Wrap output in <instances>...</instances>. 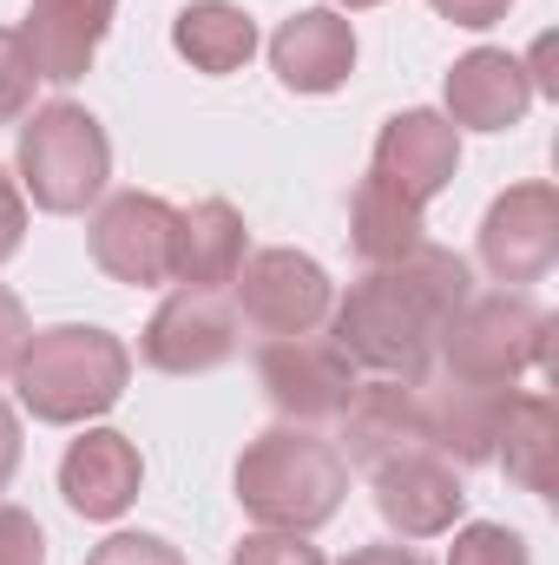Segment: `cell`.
<instances>
[{"label": "cell", "instance_id": "6da1fadb", "mask_svg": "<svg viewBox=\"0 0 559 565\" xmlns=\"http://www.w3.org/2000/svg\"><path fill=\"white\" fill-rule=\"evenodd\" d=\"M474 296L467 277V257L441 250V244H415L409 257L369 270L362 282H349V296L329 309L336 316V349L369 369V375H389V382H428L434 369V349H441V329L447 316Z\"/></svg>", "mask_w": 559, "mask_h": 565}, {"label": "cell", "instance_id": "7a4b0ae2", "mask_svg": "<svg viewBox=\"0 0 559 565\" xmlns=\"http://www.w3.org/2000/svg\"><path fill=\"white\" fill-rule=\"evenodd\" d=\"M133 382V349L99 329V322H53L33 329L20 362H13V388L20 408L46 427H80L106 415Z\"/></svg>", "mask_w": 559, "mask_h": 565}, {"label": "cell", "instance_id": "3957f363", "mask_svg": "<svg viewBox=\"0 0 559 565\" xmlns=\"http://www.w3.org/2000/svg\"><path fill=\"white\" fill-rule=\"evenodd\" d=\"M342 493H349V460L316 427H264L238 460V507L277 533L329 526L342 513Z\"/></svg>", "mask_w": 559, "mask_h": 565}, {"label": "cell", "instance_id": "277c9868", "mask_svg": "<svg viewBox=\"0 0 559 565\" xmlns=\"http://www.w3.org/2000/svg\"><path fill=\"white\" fill-rule=\"evenodd\" d=\"M13 171H20V191L53 211V217H80L86 204H99L106 178H113V139L106 126L73 106V99H53V106H33L20 145H13Z\"/></svg>", "mask_w": 559, "mask_h": 565}, {"label": "cell", "instance_id": "5b68a950", "mask_svg": "<svg viewBox=\"0 0 559 565\" xmlns=\"http://www.w3.org/2000/svg\"><path fill=\"white\" fill-rule=\"evenodd\" d=\"M553 342V316L520 296V289H494V296H467L447 329H441V362L454 382H487V388H514L527 369L547 362Z\"/></svg>", "mask_w": 559, "mask_h": 565}, {"label": "cell", "instance_id": "8992f818", "mask_svg": "<svg viewBox=\"0 0 559 565\" xmlns=\"http://www.w3.org/2000/svg\"><path fill=\"white\" fill-rule=\"evenodd\" d=\"M238 335L244 322L224 289H171L139 329V362L158 375H211L238 355Z\"/></svg>", "mask_w": 559, "mask_h": 565}, {"label": "cell", "instance_id": "52a82bcc", "mask_svg": "<svg viewBox=\"0 0 559 565\" xmlns=\"http://www.w3.org/2000/svg\"><path fill=\"white\" fill-rule=\"evenodd\" d=\"M257 388L271 395L283 422L296 427H316V422H336L356 395V362L323 342V335H271L257 349Z\"/></svg>", "mask_w": 559, "mask_h": 565}, {"label": "cell", "instance_id": "ba28073f", "mask_svg": "<svg viewBox=\"0 0 559 565\" xmlns=\"http://www.w3.org/2000/svg\"><path fill=\"white\" fill-rule=\"evenodd\" d=\"M336 309V282L303 250H251L238 270V322L264 335H316Z\"/></svg>", "mask_w": 559, "mask_h": 565}, {"label": "cell", "instance_id": "9c48e42d", "mask_svg": "<svg viewBox=\"0 0 559 565\" xmlns=\"http://www.w3.org/2000/svg\"><path fill=\"white\" fill-rule=\"evenodd\" d=\"M86 244H93V264L113 282H171V250H178V211L151 191H113L93 224H86Z\"/></svg>", "mask_w": 559, "mask_h": 565}, {"label": "cell", "instance_id": "30bf717a", "mask_svg": "<svg viewBox=\"0 0 559 565\" xmlns=\"http://www.w3.org/2000/svg\"><path fill=\"white\" fill-rule=\"evenodd\" d=\"M474 250L494 282H540L559 264V191L553 184H507L487 204Z\"/></svg>", "mask_w": 559, "mask_h": 565}, {"label": "cell", "instance_id": "8fae6325", "mask_svg": "<svg viewBox=\"0 0 559 565\" xmlns=\"http://www.w3.org/2000/svg\"><path fill=\"white\" fill-rule=\"evenodd\" d=\"M376 473V513L402 533V540H441L454 533V520L467 513V487H461V467H447L441 454L428 447H409Z\"/></svg>", "mask_w": 559, "mask_h": 565}, {"label": "cell", "instance_id": "7c38bea8", "mask_svg": "<svg viewBox=\"0 0 559 565\" xmlns=\"http://www.w3.org/2000/svg\"><path fill=\"white\" fill-rule=\"evenodd\" d=\"M369 171L382 184H395L409 204L428 211V198H441L461 171V126H447V113H428V106H409L395 113L382 132H376V158Z\"/></svg>", "mask_w": 559, "mask_h": 565}, {"label": "cell", "instance_id": "4fadbf2b", "mask_svg": "<svg viewBox=\"0 0 559 565\" xmlns=\"http://www.w3.org/2000/svg\"><path fill=\"white\" fill-rule=\"evenodd\" d=\"M534 106V73L507 46H474L447 66V126L467 132H507Z\"/></svg>", "mask_w": 559, "mask_h": 565}, {"label": "cell", "instance_id": "5bb4252c", "mask_svg": "<svg viewBox=\"0 0 559 565\" xmlns=\"http://www.w3.org/2000/svg\"><path fill=\"white\" fill-rule=\"evenodd\" d=\"M139 480L145 460L133 434H119V427H86L60 460V493L80 520H119L139 500Z\"/></svg>", "mask_w": 559, "mask_h": 565}, {"label": "cell", "instance_id": "9a60e30c", "mask_svg": "<svg viewBox=\"0 0 559 565\" xmlns=\"http://www.w3.org/2000/svg\"><path fill=\"white\" fill-rule=\"evenodd\" d=\"M507 395H514V388L454 382V375H447L441 388H421V447L441 454L447 467H481V460H494Z\"/></svg>", "mask_w": 559, "mask_h": 565}, {"label": "cell", "instance_id": "2e32d148", "mask_svg": "<svg viewBox=\"0 0 559 565\" xmlns=\"http://www.w3.org/2000/svg\"><path fill=\"white\" fill-rule=\"evenodd\" d=\"M271 66L289 93H336L356 73V26L336 7H303L271 33Z\"/></svg>", "mask_w": 559, "mask_h": 565}, {"label": "cell", "instance_id": "e0dca14e", "mask_svg": "<svg viewBox=\"0 0 559 565\" xmlns=\"http://www.w3.org/2000/svg\"><path fill=\"white\" fill-rule=\"evenodd\" d=\"M113 13H119V0H27L20 40L33 53V73L53 79V86L86 79V66H93V53L106 40Z\"/></svg>", "mask_w": 559, "mask_h": 565}, {"label": "cell", "instance_id": "ac0fdd59", "mask_svg": "<svg viewBox=\"0 0 559 565\" xmlns=\"http://www.w3.org/2000/svg\"><path fill=\"white\" fill-rule=\"evenodd\" d=\"M336 422H342V460L349 467H382V460L421 447V382H389V375L356 382V395Z\"/></svg>", "mask_w": 559, "mask_h": 565}, {"label": "cell", "instance_id": "d6986e66", "mask_svg": "<svg viewBox=\"0 0 559 565\" xmlns=\"http://www.w3.org/2000/svg\"><path fill=\"white\" fill-rule=\"evenodd\" d=\"M251 257V231L238 217V204L204 198L191 211H178V250H171V282L178 289H231Z\"/></svg>", "mask_w": 559, "mask_h": 565}, {"label": "cell", "instance_id": "ffe728a7", "mask_svg": "<svg viewBox=\"0 0 559 565\" xmlns=\"http://www.w3.org/2000/svg\"><path fill=\"white\" fill-rule=\"evenodd\" d=\"M171 46L198 73H244L251 53H257V20L231 0H191L171 20Z\"/></svg>", "mask_w": 559, "mask_h": 565}, {"label": "cell", "instance_id": "44dd1931", "mask_svg": "<svg viewBox=\"0 0 559 565\" xmlns=\"http://www.w3.org/2000/svg\"><path fill=\"white\" fill-rule=\"evenodd\" d=\"M553 454H559V408L547 395H507V415H500V440H494V460L507 467V480H520L527 493H553Z\"/></svg>", "mask_w": 559, "mask_h": 565}, {"label": "cell", "instance_id": "7402d4cb", "mask_svg": "<svg viewBox=\"0 0 559 565\" xmlns=\"http://www.w3.org/2000/svg\"><path fill=\"white\" fill-rule=\"evenodd\" d=\"M349 244H356V257L369 264V270H382V264H395V257H409L421 237V204H409L395 184H382L376 171L356 184V204H349Z\"/></svg>", "mask_w": 559, "mask_h": 565}, {"label": "cell", "instance_id": "603a6c76", "mask_svg": "<svg viewBox=\"0 0 559 565\" xmlns=\"http://www.w3.org/2000/svg\"><path fill=\"white\" fill-rule=\"evenodd\" d=\"M447 565H534V553H527V540H520L514 526H500V520H474V526L454 533Z\"/></svg>", "mask_w": 559, "mask_h": 565}, {"label": "cell", "instance_id": "cb8c5ba5", "mask_svg": "<svg viewBox=\"0 0 559 565\" xmlns=\"http://www.w3.org/2000/svg\"><path fill=\"white\" fill-rule=\"evenodd\" d=\"M33 86H40V73H33L27 40L13 26H0V126H20L33 113Z\"/></svg>", "mask_w": 559, "mask_h": 565}, {"label": "cell", "instance_id": "d4e9b609", "mask_svg": "<svg viewBox=\"0 0 559 565\" xmlns=\"http://www.w3.org/2000/svg\"><path fill=\"white\" fill-rule=\"evenodd\" d=\"M231 565H329L323 546H309V533H277V526H257L238 540Z\"/></svg>", "mask_w": 559, "mask_h": 565}, {"label": "cell", "instance_id": "484cf974", "mask_svg": "<svg viewBox=\"0 0 559 565\" xmlns=\"http://www.w3.org/2000/svg\"><path fill=\"white\" fill-rule=\"evenodd\" d=\"M86 565H184V553L158 533H113L86 553Z\"/></svg>", "mask_w": 559, "mask_h": 565}, {"label": "cell", "instance_id": "4316f807", "mask_svg": "<svg viewBox=\"0 0 559 565\" xmlns=\"http://www.w3.org/2000/svg\"><path fill=\"white\" fill-rule=\"evenodd\" d=\"M0 565H46V533L27 507H0Z\"/></svg>", "mask_w": 559, "mask_h": 565}, {"label": "cell", "instance_id": "83f0119b", "mask_svg": "<svg viewBox=\"0 0 559 565\" xmlns=\"http://www.w3.org/2000/svg\"><path fill=\"white\" fill-rule=\"evenodd\" d=\"M27 335H33V322H27V302L0 282V382L13 375V362H20V349H27Z\"/></svg>", "mask_w": 559, "mask_h": 565}, {"label": "cell", "instance_id": "f1b7e54d", "mask_svg": "<svg viewBox=\"0 0 559 565\" xmlns=\"http://www.w3.org/2000/svg\"><path fill=\"white\" fill-rule=\"evenodd\" d=\"M20 237H27V191H20V178L0 171V264L20 250Z\"/></svg>", "mask_w": 559, "mask_h": 565}, {"label": "cell", "instance_id": "f546056e", "mask_svg": "<svg viewBox=\"0 0 559 565\" xmlns=\"http://www.w3.org/2000/svg\"><path fill=\"white\" fill-rule=\"evenodd\" d=\"M428 7H434L441 20H454V26H474V33H481V26L507 20V7H514V0H428Z\"/></svg>", "mask_w": 559, "mask_h": 565}, {"label": "cell", "instance_id": "4dcf8cb0", "mask_svg": "<svg viewBox=\"0 0 559 565\" xmlns=\"http://www.w3.org/2000/svg\"><path fill=\"white\" fill-rule=\"evenodd\" d=\"M13 467H20V415L0 402V493H7V480H13Z\"/></svg>", "mask_w": 559, "mask_h": 565}, {"label": "cell", "instance_id": "1f68e13d", "mask_svg": "<svg viewBox=\"0 0 559 565\" xmlns=\"http://www.w3.org/2000/svg\"><path fill=\"white\" fill-rule=\"evenodd\" d=\"M342 565H428L415 546H362V553H349Z\"/></svg>", "mask_w": 559, "mask_h": 565}, {"label": "cell", "instance_id": "d6a6232c", "mask_svg": "<svg viewBox=\"0 0 559 565\" xmlns=\"http://www.w3.org/2000/svg\"><path fill=\"white\" fill-rule=\"evenodd\" d=\"M342 7H349V13H356V7H382V0H336V13H342Z\"/></svg>", "mask_w": 559, "mask_h": 565}]
</instances>
